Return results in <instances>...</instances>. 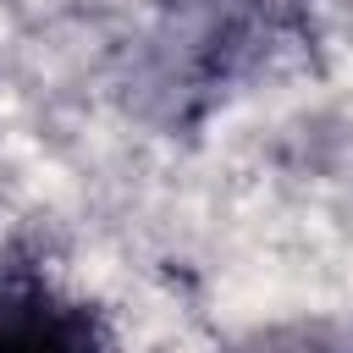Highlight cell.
<instances>
[{"label":"cell","instance_id":"cell-1","mask_svg":"<svg viewBox=\"0 0 353 353\" xmlns=\"http://www.w3.org/2000/svg\"><path fill=\"white\" fill-rule=\"evenodd\" d=\"M0 353H121L116 325L39 265H0Z\"/></svg>","mask_w":353,"mask_h":353}]
</instances>
